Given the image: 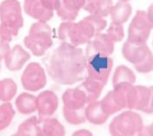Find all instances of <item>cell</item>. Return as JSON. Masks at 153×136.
I'll list each match as a JSON object with an SVG mask.
<instances>
[{
    "mask_svg": "<svg viewBox=\"0 0 153 136\" xmlns=\"http://www.w3.org/2000/svg\"><path fill=\"white\" fill-rule=\"evenodd\" d=\"M73 22H63L57 28V37L61 42L69 43V32H70V27Z\"/></svg>",
    "mask_w": 153,
    "mask_h": 136,
    "instance_id": "1f68e13d",
    "label": "cell"
},
{
    "mask_svg": "<svg viewBox=\"0 0 153 136\" xmlns=\"http://www.w3.org/2000/svg\"><path fill=\"white\" fill-rule=\"evenodd\" d=\"M26 49L35 56H44L52 46V29L44 22H35L23 40Z\"/></svg>",
    "mask_w": 153,
    "mask_h": 136,
    "instance_id": "3957f363",
    "label": "cell"
},
{
    "mask_svg": "<svg viewBox=\"0 0 153 136\" xmlns=\"http://www.w3.org/2000/svg\"><path fill=\"white\" fill-rule=\"evenodd\" d=\"M85 0H61V5L56 12L63 22H74L79 12L84 8Z\"/></svg>",
    "mask_w": 153,
    "mask_h": 136,
    "instance_id": "9a60e30c",
    "label": "cell"
},
{
    "mask_svg": "<svg viewBox=\"0 0 153 136\" xmlns=\"http://www.w3.org/2000/svg\"><path fill=\"white\" fill-rule=\"evenodd\" d=\"M149 52H151V50L147 45H134L131 42H129L128 40L124 42L123 49H121L123 57L129 64L134 65V66L140 64Z\"/></svg>",
    "mask_w": 153,
    "mask_h": 136,
    "instance_id": "7c38bea8",
    "label": "cell"
},
{
    "mask_svg": "<svg viewBox=\"0 0 153 136\" xmlns=\"http://www.w3.org/2000/svg\"><path fill=\"white\" fill-rule=\"evenodd\" d=\"M148 127H149V131H151V134H152V136H153V122L148 126Z\"/></svg>",
    "mask_w": 153,
    "mask_h": 136,
    "instance_id": "f35d334b",
    "label": "cell"
},
{
    "mask_svg": "<svg viewBox=\"0 0 153 136\" xmlns=\"http://www.w3.org/2000/svg\"><path fill=\"white\" fill-rule=\"evenodd\" d=\"M23 10L28 17L33 18L36 22H44L47 23L52 17L54 12L49 10L41 0H25L23 3Z\"/></svg>",
    "mask_w": 153,
    "mask_h": 136,
    "instance_id": "4fadbf2b",
    "label": "cell"
},
{
    "mask_svg": "<svg viewBox=\"0 0 153 136\" xmlns=\"http://www.w3.org/2000/svg\"><path fill=\"white\" fill-rule=\"evenodd\" d=\"M46 73L60 85H73L87 78V55L83 49L70 43L61 45L46 61Z\"/></svg>",
    "mask_w": 153,
    "mask_h": 136,
    "instance_id": "6da1fadb",
    "label": "cell"
},
{
    "mask_svg": "<svg viewBox=\"0 0 153 136\" xmlns=\"http://www.w3.org/2000/svg\"><path fill=\"white\" fill-rule=\"evenodd\" d=\"M100 102H101V106H102L103 111L106 112V113H107L108 116L117 115L119 112H121V111L124 110V107L120 104V103L117 102L116 98H115L114 92H112V90L107 92V94L105 96V97H103Z\"/></svg>",
    "mask_w": 153,
    "mask_h": 136,
    "instance_id": "d4e9b609",
    "label": "cell"
},
{
    "mask_svg": "<svg viewBox=\"0 0 153 136\" xmlns=\"http://www.w3.org/2000/svg\"><path fill=\"white\" fill-rule=\"evenodd\" d=\"M108 117L110 116L103 111L100 101L88 103L87 108H85V118H87L88 122H91L92 125L101 126L107 122Z\"/></svg>",
    "mask_w": 153,
    "mask_h": 136,
    "instance_id": "ffe728a7",
    "label": "cell"
},
{
    "mask_svg": "<svg viewBox=\"0 0 153 136\" xmlns=\"http://www.w3.org/2000/svg\"><path fill=\"white\" fill-rule=\"evenodd\" d=\"M153 29V24L147 17V12L138 10L128 28V41L134 45H147Z\"/></svg>",
    "mask_w": 153,
    "mask_h": 136,
    "instance_id": "5b68a950",
    "label": "cell"
},
{
    "mask_svg": "<svg viewBox=\"0 0 153 136\" xmlns=\"http://www.w3.org/2000/svg\"><path fill=\"white\" fill-rule=\"evenodd\" d=\"M87 19L93 24V27L96 28V32H97V35L98 33H102L103 29H106V28H107V22L102 17L91 15V14H89V15H87Z\"/></svg>",
    "mask_w": 153,
    "mask_h": 136,
    "instance_id": "4dcf8cb0",
    "label": "cell"
},
{
    "mask_svg": "<svg viewBox=\"0 0 153 136\" xmlns=\"http://www.w3.org/2000/svg\"><path fill=\"white\" fill-rule=\"evenodd\" d=\"M37 136H45V135H42V134H40V132H38V134H37Z\"/></svg>",
    "mask_w": 153,
    "mask_h": 136,
    "instance_id": "60d3db41",
    "label": "cell"
},
{
    "mask_svg": "<svg viewBox=\"0 0 153 136\" xmlns=\"http://www.w3.org/2000/svg\"><path fill=\"white\" fill-rule=\"evenodd\" d=\"M31 54L21 45H16L12 47L10 52L7 56V59L4 60L5 66L10 71H18L26 65V62L30 60Z\"/></svg>",
    "mask_w": 153,
    "mask_h": 136,
    "instance_id": "5bb4252c",
    "label": "cell"
},
{
    "mask_svg": "<svg viewBox=\"0 0 153 136\" xmlns=\"http://www.w3.org/2000/svg\"><path fill=\"white\" fill-rule=\"evenodd\" d=\"M16 116V110L10 102L0 104V131L8 129Z\"/></svg>",
    "mask_w": 153,
    "mask_h": 136,
    "instance_id": "4316f807",
    "label": "cell"
},
{
    "mask_svg": "<svg viewBox=\"0 0 153 136\" xmlns=\"http://www.w3.org/2000/svg\"><path fill=\"white\" fill-rule=\"evenodd\" d=\"M16 110L21 115H33L37 112V97L30 92L21 93L16 99Z\"/></svg>",
    "mask_w": 153,
    "mask_h": 136,
    "instance_id": "d6986e66",
    "label": "cell"
},
{
    "mask_svg": "<svg viewBox=\"0 0 153 136\" xmlns=\"http://www.w3.org/2000/svg\"><path fill=\"white\" fill-rule=\"evenodd\" d=\"M10 46L9 42H5L4 40L0 38V69H1V60H5L7 56L10 52Z\"/></svg>",
    "mask_w": 153,
    "mask_h": 136,
    "instance_id": "d6a6232c",
    "label": "cell"
},
{
    "mask_svg": "<svg viewBox=\"0 0 153 136\" xmlns=\"http://www.w3.org/2000/svg\"><path fill=\"white\" fill-rule=\"evenodd\" d=\"M12 136H18V135H17V134H14V135H12Z\"/></svg>",
    "mask_w": 153,
    "mask_h": 136,
    "instance_id": "b9f144b4",
    "label": "cell"
},
{
    "mask_svg": "<svg viewBox=\"0 0 153 136\" xmlns=\"http://www.w3.org/2000/svg\"><path fill=\"white\" fill-rule=\"evenodd\" d=\"M117 1H120V3H129L130 0H117Z\"/></svg>",
    "mask_w": 153,
    "mask_h": 136,
    "instance_id": "ab89813d",
    "label": "cell"
},
{
    "mask_svg": "<svg viewBox=\"0 0 153 136\" xmlns=\"http://www.w3.org/2000/svg\"><path fill=\"white\" fill-rule=\"evenodd\" d=\"M42 4L51 12H57L61 5V0H41Z\"/></svg>",
    "mask_w": 153,
    "mask_h": 136,
    "instance_id": "836d02e7",
    "label": "cell"
},
{
    "mask_svg": "<svg viewBox=\"0 0 153 136\" xmlns=\"http://www.w3.org/2000/svg\"><path fill=\"white\" fill-rule=\"evenodd\" d=\"M92 54H97V55H102V56H110L114 54L115 51V42L110 38V37L106 33H98L94 36V38L89 43V47H88ZM87 50V51H89ZM89 56V55H87Z\"/></svg>",
    "mask_w": 153,
    "mask_h": 136,
    "instance_id": "2e32d148",
    "label": "cell"
},
{
    "mask_svg": "<svg viewBox=\"0 0 153 136\" xmlns=\"http://www.w3.org/2000/svg\"><path fill=\"white\" fill-rule=\"evenodd\" d=\"M17 90H18V87L13 79L7 78L0 80V101L3 103L10 102L16 97Z\"/></svg>",
    "mask_w": 153,
    "mask_h": 136,
    "instance_id": "cb8c5ba5",
    "label": "cell"
},
{
    "mask_svg": "<svg viewBox=\"0 0 153 136\" xmlns=\"http://www.w3.org/2000/svg\"><path fill=\"white\" fill-rule=\"evenodd\" d=\"M137 76L135 73L130 68L125 66V65H119V66L114 70L112 74V85H117V84L128 83V84H135Z\"/></svg>",
    "mask_w": 153,
    "mask_h": 136,
    "instance_id": "603a6c76",
    "label": "cell"
},
{
    "mask_svg": "<svg viewBox=\"0 0 153 136\" xmlns=\"http://www.w3.org/2000/svg\"><path fill=\"white\" fill-rule=\"evenodd\" d=\"M71 136H93V134L89 130H85V129H80V130H76L74 131Z\"/></svg>",
    "mask_w": 153,
    "mask_h": 136,
    "instance_id": "e575fe53",
    "label": "cell"
},
{
    "mask_svg": "<svg viewBox=\"0 0 153 136\" xmlns=\"http://www.w3.org/2000/svg\"><path fill=\"white\" fill-rule=\"evenodd\" d=\"M38 122H40V118L36 116H32L30 118H27L18 126L17 135L18 136H37Z\"/></svg>",
    "mask_w": 153,
    "mask_h": 136,
    "instance_id": "484cf974",
    "label": "cell"
},
{
    "mask_svg": "<svg viewBox=\"0 0 153 136\" xmlns=\"http://www.w3.org/2000/svg\"><path fill=\"white\" fill-rule=\"evenodd\" d=\"M133 13V8L129 3H115L110 12V19L111 23H117V24H125L130 19Z\"/></svg>",
    "mask_w": 153,
    "mask_h": 136,
    "instance_id": "44dd1931",
    "label": "cell"
},
{
    "mask_svg": "<svg viewBox=\"0 0 153 136\" xmlns=\"http://www.w3.org/2000/svg\"><path fill=\"white\" fill-rule=\"evenodd\" d=\"M63 116H64L66 122L70 124V125H82L87 121V118H85V111L63 110Z\"/></svg>",
    "mask_w": 153,
    "mask_h": 136,
    "instance_id": "83f0119b",
    "label": "cell"
},
{
    "mask_svg": "<svg viewBox=\"0 0 153 136\" xmlns=\"http://www.w3.org/2000/svg\"><path fill=\"white\" fill-rule=\"evenodd\" d=\"M46 70L42 68L41 64L31 62L28 64L26 69L23 70L21 83L25 90L27 92H38L42 88H45L47 83V75Z\"/></svg>",
    "mask_w": 153,
    "mask_h": 136,
    "instance_id": "52a82bcc",
    "label": "cell"
},
{
    "mask_svg": "<svg viewBox=\"0 0 153 136\" xmlns=\"http://www.w3.org/2000/svg\"><path fill=\"white\" fill-rule=\"evenodd\" d=\"M138 136H152L151 131H149V127H148V126H144L143 130L140 131L139 134H138Z\"/></svg>",
    "mask_w": 153,
    "mask_h": 136,
    "instance_id": "8d00e7d4",
    "label": "cell"
},
{
    "mask_svg": "<svg viewBox=\"0 0 153 136\" xmlns=\"http://www.w3.org/2000/svg\"><path fill=\"white\" fill-rule=\"evenodd\" d=\"M114 69V60L110 56L89 55L87 56V76L107 84Z\"/></svg>",
    "mask_w": 153,
    "mask_h": 136,
    "instance_id": "8992f818",
    "label": "cell"
},
{
    "mask_svg": "<svg viewBox=\"0 0 153 136\" xmlns=\"http://www.w3.org/2000/svg\"><path fill=\"white\" fill-rule=\"evenodd\" d=\"M152 99L151 87L146 85H133L130 94L128 98V110L149 113V106Z\"/></svg>",
    "mask_w": 153,
    "mask_h": 136,
    "instance_id": "9c48e42d",
    "label": "cell"
},
{
    "mask_svg": "<svg viewBox=\"0 0 153 136\" xmlns=\"http://www.w3.org/2000/svg\"><path fill=\"white\" fill-rule=\"evenodd\" d=\"M38 132L45 136H65V127L57 118H40Z\"/></svg>",
    "mask_w": 153,
    "mask_h": 136,
    "instance_id": "ac0fdd59",
    "label": "cell"
},
{
    "mask_svg": "<svg viewBox=\"0 0 153 136\" xmlns=\"http://www.w3.org/2000/svg\"><path fill=\"white\" fill-rule=\"evenodd\" d=\"M96 35H97L96 28L85 17L82 21L71 23L69 32V43L76 46V47H80L82 45H89Z\"/></svg>",
    "mask_w": 153,
    "mask_h": 136,
    "instance_id": "ba28073f",
    "label": "cell"
},
{
    "mask_svg": "<svg viewBox=\"0 0 153 136\" xmlns=\"http://www.w3.org/2000/svg\"><path fill=\"white\" fill-rule=\"evenodd\" d=\"M106 35L115 42V43H116V42H121L124 40V37H125V29H124L123 24L110 23V26L107 27Z\"/></svg>",
    "mask_w": 153,
    "mask_h": 136,
    "instance_id": "f1b7e54d",
    "label": "cell"
},
{
    "mask_svg": "<svg viewBox=\"0 0 153 136\" xmlns=\"http://www.w3.org/2000/svg\"><path fill=\"white\" fill-rule=\"evenodd\" d=\"M105 85H106L105 83L98 82V80H96V79L87 76L79 87L82 88L84 90V93L87 94L88 101L91 103V102H94V101H100V97H101V94H102V90H103Z\"/></svg>",
    "mask_w": 153,
    "mask_h": 136,
    "instance_id": "7402d4cb",
    "label": "cell"
},
{
    "mask_svg": "<svg viewBox=\"0 0 153 136\" xmlns=\"http://www.w3.org/2000/svg\"><path fill=\"white\" fill-rule=\"evenodd\" d=\"M134 68H135L137 71L140 73V74H148V73L153 71V54H152V51L147 55V57L143 60L140 64L135 65Z\"/></svg>",
    "mask_w": 153,
    "mask_h": 136,
    "instance_id": "f546056e",
    "label": "cell"
},
{
    "mask_svg": "<svg viewBox=\"0 0 153 136\" xmlns=\"http://www.w3.org/2000/svg\"><path fill=\"white\" fill-rule=\"evenodd\" d=\"M59 107V97L52 90H44L37 96L38 118H49L54 116Z\"/></svg>",
    "mask_w": 153,
    "mask_h": 136,
    "instance_id": "8fae6325",
    "label": "cell"
},
{
    "mask_svg": "<svg viewBox=\"0 0 153 136\" xmlns=\"http://www.w3.org/2000/svg\"><path fill=\"white\" fill-rule=\"evenodd\" d=\"M114 4V0H85L83 9L91 15L106 18L110 17V12H111Z\"/></svg>",
    "mask_w": 153,
    "mask_h": 136,
    "instance_id": "e0dca14e",
    "label": "cell"
},
{
    "mask_svg": "<svg viewBox=\"0 0 153 136\" xmlns=\"http://www.w3.org/2000/svg\"><path fill=\"white\" fill-rule=\"evenodd\" d=\"M144 127L142 116L137 111H123L110 122L111 136H137Z\"/></svg>",
    "mask_w": 153,
    "mask_h": 136,
    "instance_id": "277c9868",
    "label": "cell"
},
{
    "mask_svg": "<svg viewBox=\"0 0 153 136\" xmlns=\"http://www.w3.org/2000/svg\"><path fill=\"white\" fill-rule=\"evenodd\" d=\"M25 24L22 7L18 0H3L0 3V38L10 42Z\"/></svg>",
    "mask_w": 153,
    "mask_h": 136,
    "instance_id": "7a4b0ae2",
    "label": "cell"
},
{
    "mask_svg": "<svg viewBox=\"0 0 153 136\" xmlns=\"http://www.w3.org/2000/svg\"><path fill=\"white\" fill-rule=\"evenodd\" d=\"M152 90V99H151V106H149V113H153V85L151 87Z\"/></svg>",
    "mask_w": 153,
    "mask_h": 136,
    "instance_id": "74e56055",
    "label": "cell"
},
{
    "mask_svg": "<svg viewBox=\"0 0 153 136\" xmlns=\"http://www.w3.org/2000/svg\"><path fill=\"white\" fill-rule=\"evenodd\" d=\"M63 110L68 111H85L88 106V97L80 87L69 88L61 96Z\"/></svg>",
    "mask_w": 153,
    "mask_h": 136,
    "instance_id": "30bf717a",
    "label": "cell"
},
{
    "mask_svg": "<svg viewBox=\"0 0 153 136\" xmlns=\"http://www.w3.org/2000/svg\"><path fill=\"white\" fill-rule=\"evenodd\" d=\"M147 17H148V19L151 21V23L153 24V3L151 4L149 7H148V9H147Z\"/></svg>",
    "mask_w": 153,
    "mask_h": 136,
    "instance_id": "d590c367",
    "label": "cell"
}]
</instances>
